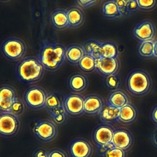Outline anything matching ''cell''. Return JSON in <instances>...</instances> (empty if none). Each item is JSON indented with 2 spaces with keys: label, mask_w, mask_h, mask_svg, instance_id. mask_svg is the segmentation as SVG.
Returning a JSON list of instances; mask_svg holds the SVG:
<instances>
[{
  "label": "cell",
  "mask_w": 157,
  "mask_h": 157,
  "mask_svg": "<svg viewBox=\"0 0 157 157\" xmlns=\"http://www.w3.org/2000/svg\"><path fill=\"white\" fill-rule=\"evenodd\" d=\"M66 47L58 43L44 41L40 45L37 59L45 70L57 71L66 61Z\"/></svg>",
  "instance_id": "obj_1"
},
{
  "label": "cell",
  "mask_w": 157,
  "mask_h": 157,
  "mask_svg": "<svg viewBox=\"0 0 157 157\" xmlns=\"http://www.w3.org/2000/svg\"><path fill=\"white\" fill-rule=\"evenodd\" d=\"M45 71L44 66L37 57L26 56L16 64L15 73L19 82L33 84L41 80Z\"/></svg>",
  "instance_id": "obj_2"
},
{
  "label": "cell",
  "mask_w": 157,
  "mask_h": 157,
  "mask_svg": "<svg viewBox=\"0 0 157 157\" xmlns=\"http://www.w3.org/2000/svg\"><path fill=\"white\" fill-rule=\"evenodd\" d=\"M152 85L153 81L150 74L141 69L131 71L126 78V89L134 97L146 96L151 90Z\"/></svg>",
  "instance_id": "obj_3"
},
{
  "label": "cell",
  "mask_w": 157,
  "mask_h": 157,
  "mask_svg": "<svg viewBox=\"0 0 157 157\" xmlns=\"http://www.w3.org/2000/svg\"><path fill=\"white\" fill-rule=\"evenodd\" d=\"M27 51L26 43L19 37H8L4 39L1 45L2 54L10 61L19 62L25 57Z\"/></svg>",
  "instance_id": "obj_4"
},
{
  "label": "cell",
  "mask_w": 157,
  "mask_h": 157,
  "mask_svg": "<svg viewBox=\"0 0 157 157\" xmlns=\"http://www.w3.org/2000/svg\"><path fill=\"white\" fill-rule=\"evenodd\" d=\"M48 92L42 86L31 85L28 87L23 94V100L26 107L33 111L44 109Z\"/></svg>",
  "instance_id": "obj_5"
},
{
  "label": "cell",
  "mask_w": 157,
  "mask_h": 157,
  "mask_svg": "<svg viewBox=\"0 0 157 157\" xmlns=\"http://www.w3.org/2000/svg\"><path fill=\"white\" fill-rule=\"evenodd\" d=\"M33 133L36 139L43 143L53 141L57 136L58 125L52 120L41 119L35 124Z\"/></svg>",
  "instance_id": "obj_6"
},
{
  "label": "cell",
  "mask_w": 157,
  "mask_h": 157,
  "mask_svg": "<svg viewBox=\"0 0 157 157\" xmlns=\"http://www.w3.org/2000/svg\"><path fill=\"white\" fill-rule=\"evenodd\" d=\"M20 118L11 113H0V134L4 138L12 137L21 128Z\"/></svg>",
  "instance_id": "obj_7"
},
{
  "label": "cell",
  "mask_w": 157,
  "mask_h": 157,
  "mask_svg": "<svg viewBox=\"0 0 157 157\" xmlns=\"http://www.w3.org/2000/svg\"><path fill=\"white\" fill-rule=\"evenodd\" d=\"M156 25L149 19L140 21L135 25L133 29V37L139 43L154 41L156 39Z\"/></svg>",
  "instance_id": "obj_8"
},
{
  "label": "cell",
  "mask_w": 157,
  "mask_h": 157,
  "mask_svg": "<svg viewBox=\"0 0 157 157\" xmlns=\"http://www.w3.org/2000/svg\"><path fill=\"white\" fill-rule=\"evenodd\" d=\"M115 129L112 124L106 123L96 127L92 135V140L97 150L112 143Z\"/></svg>",
  "instance_id": "obj_9"
},
{
  "label": "cell",
  "mask_w": 157,
  "mask_h": 157,
  "mask_svg": "<svg viewBox=\"0 0 157 157\" xmlns=\"http://www.w3.org/2000/svg\"><path fill=\"white\" fill-rule=\"evenodd\" d=\"M85 96L79 94L71 93L65 95L64 108L68 116L79 117L84 114Z\"/></svg>",
  "instance_id": "obj_10"
},
{
  "label": "cell",
  "mask_w": 157,
  "mask_h": 157,
  "mask_svg": "<svg viewBox=\"0 0 157 157\" xmlns=\"http://www.w3.org/2000/svg\"><path fill=\"white\" fill-rule=\"evenodd\" d=\"M94 151L92 143L83 138L72 140L68 147V152L70 157H92Z\"/></svg>",
  "instance_id": "obj_11"
},
{
  "label": "cell",
  "mask_w": 157,
  "mask_h": 157,
  "mask_svg": "<svg viewBox=\"0 0 157 157\" xmlns=\"http://www.w3.org/2000/svg\"><path fill=\"white\" fill-rule=\"evenodd\" d=\"M113 144L126 152L129 151L134 146L135 138L132 132L124 128H117L115 129Z\"/></svg>",
  "instance_id": "obj_12"
},
{
  "label": "cell",
  "mask_w": 157,
  "mask_h": 157,
  "mask_svg": "<svg viewBox=\"0 0 157 157\" xmlns=\"http://www.w3.org/2000/svg\"><path fill=\"white\" fill-rule=\"evenodd\" d=\"M18 99L16 89L9 84H2L0 88V113H10L13 103Z\"/></svg>",
  "instance_id": "obj_13"
},
{
  "label": "cell",
  "mask_w": 157,
  "mask_h": 157,
  "mask_svg": "<svg viewBox=\"0 0 157 157\" xmlns=\"http://www.w3.org/2000/svg\"><path fill=\"white\" fill-rule=\"evenodd\" d=\"M121 63L118 58L101 57L96 59V71L103 77L118 73Z\"/></svg>",
  "instance_id": "obj_14"
},
{
  "label": "cell",
  "mask_w": 157,
  "mask_h": 157,
  "mask_svg": "<svg viewBox=\"0 0 157 157\" xmlns=\"http://www.w3.org/2000/svg\"><path fill=\"white\" fill-rule=\"evenodd\" d=\"M103 98L95 94H91L85 96L84 114L94 116L99 115L105 105Z\"/></svg>",
  "instance_id": "obj_15"
},
{
  "label": "cell",
  "mask_w": 157,
  "mask_h": 157,
  "mask_svg": "<svg viewBox=\"0 0 157 157\" xmlns=\"http://www.w3.org/2000/svg\"><path fill=\"white\" fill-rule=\"evenodd\" d=\"M67 84L71 92L81 94L87 90L89 80L85 74L81 72H74L69 77Z\"/></svg>",
  "instance_id": "obj_16"
},
{
  "label": "cell",
  "mask_w": 157,
  "mask_h": 157,
  "mask_svg": "<svg viewBox=\"0 0 157 157\" xmlns=\"http://www.w3.org/2000/svg\"><path fill=\"white\" fill-rule=\"evenodd\" d=\"M65 95L59 91H51L48 93L44 109L49 114L64 109Z\"/></svg>",
  "instance_id": "obj_17"
},
{
  "label": "cell",
  "mask_w": 157,
  "mask_h": 157,
  "mask_svg": "<svg viewBox=\"0 0 157 157\" xmlns=\"http://www.w3.org/2000/svg\"><path fill=\"white\" fill-rule=\"evenodd\" d=\"M139 114L136 106L132 102L130 103L120 109L117 122L122 125H130L137 120Z\"/></svg>",
  "instance_id": "obj_18"
},
{
  "label": "cell",
  "mask_w": 157,
  "mask_h": 157,
  "mask_svg": "<svg viewBox=\"0 0 157 157\" xmlns=\"http://www.w3.org/2000/svg\"><path fill=\"white\" fill-rule=\"evenodd\" d=\"M131 102L129 95L121 89L110 92L106 100V105L119 109Z\"/></svg>",
  "instance_id": "obj_19"
},
{
  "label": "cell",
  "mask_w": 157,
  "mask_h": 157,
  "mask_svg": "<svg viewBox=\"0 0 157 157\" xmlns=\"http://www.w3.org/2000/svg\"><path fill=\"white\" fill-rule=\"evenodd\" d=\"M49 21L52 27L57 31H63L69 28L67 10L56 9L49 15Z\"/></svg>",
  "instance_id": "obj_20"
},
{
  "label": "cell",
  "mask_w": 157,
  "mask_h": 157,
  "mask_svg": "<svg viewBox=\"0 0 157 157\" xmlns=\"http://www.w3.org/2000/svg\"><path fill=\"white\" fill-rule=\"evenodd\" d=\"M69 28L78 29L83 25L86 15L83 10L78 6H72L67 9Z\"/></svg>",
  "instance_id": "obj_21"
},
{
  "label": "cell",
  "mask_w": 157,
  "mask_h": 157,
  "mask_svg": "<svg viewBox=\"0 0 157 157\" xmlns=\"http://www.w3.org/2000/svg\"><path fill=\"white\" fill-rule=\"evenodd\" d=\"M85 52L82 45L72 44L66 47V61L70 65L78 66Z\"/></svg>",
  "instance_id": "obj_22"
},
{
  "label": "cell",
  "mask_w": 157,
  "mask_h": 157,
  "mask_svg": "<svg viewBox=\"0 0 157 157\" xmlns=\"http://www.w3.org/2000/svg\"><path fill=\"white\" fill-rule=\"evenodd\" d=\"M101 11L103 17L108 20H116L122 17L115 0L105 2L101 6Z\"/></svg>",
  "instance_id": "obj_23"
},
{
  "label": "cell",
  "mask_w": 157,
  "mask_h": 157,
  "mask_svg": "<svg viewBox=\"0 0 157 157\" xmlns=\"http://www.w3.org/2000/svg\"><path fill=\"white\" fill-rule=\"evenodd\" d=\"M120 110L119 108L105 105L99 113V117L103 123L111 124L118 122Z\"/></svg>",
  "instance_id": "obj_24"
},
{
  "label": "cell",
  "mask_w": 157,
  "mask_h": 157,
  "mask_svg": "<svg viewBox=\"0 0 157 157\" xmlns=\"http://www.w3.org/2000/svg\"><path fill=\"white\" fill-rule=\"evenodd\" d=\"M102 42L94 39H89L84 41L82 46L85 54L92 56L95 59L101 57L100 50Z\"/></svg>",
  "instance_id": "obj_25"
},
{
  "label": "cell",
  "mask_w": 157,
  "mask_h": 157,
  "mask_svg": "<svg viewBox=\"0 0 157 157\" xmlns=\"http://www.w3.org/2000/svg\"><path fill=\"white\" fill-rule=\"evenodd\" d=\"M119 50L117 44L112 41L102 42L100 50L101 57L118 58Z\"/></svg>",
  "instance_id": "obj_26"
},
{
  "label": "cell",
  "mask_w": 157,
  "mask_h": 157,
  "mask_svg": "<svg viewBox=\"0 0 157 157\" xmlns=\"http://www.w3.org/2000/svg\"><path fill=\"white\" fill-rule=\"evenodd\" d=\"M154 41H146L139 43L136 47L138 56L143 59L153 58Z\"/></svg>",
  "instance_id": "obj_27"
},
{
  "label": "cell",
  "mask_w": 157,
  "mask_h": 157,
  "mask_svg": "<svg viewBox=\"0 0 157 157\" xmlns=\"http://www.w3.org/2000/svg\"><path fill=\"white\" fill-rule=\"evenodd\" d=\"M78 67L84 73L90 74L96 71V59L92 56L85 54L80 61Z\"/></svg>",
  "instance_id": "obj_28"
},
{
  "label": "cell",
  "mask_w": 157,
  "mask_h": 157,
  "mask_svg": "<svg viewBox=\"0 0 157 157\" xmlns=\"http://www.w3.org/2000/svg\"><path fill=\"white\" fill-rule=\"evenodd\" d=\"M99 154L102 157H128V152L116 147L113 143L103 148Z\"/></svg>",
  "instance_id": "obj_29"
},
{
  "label": "cell",
  "mask_w": 157,
  "mask_h": 157,
  "mask_svg": "<svg viewBox=\"0 0 157 157\" xmlns=\"http://www.w3.org/2000/svg\"><path fill=\"white\" fill-rule=\"evenodd\" d=\"M103 83L108 90L113 91L121 88L122 80L120 75L117 73L104 77Z\"/></svg>",
  "instance_id": "obj_30"
},
{
  "label": "cell",
  "mask_w": 157,
  "mask_h": 157,
  "mask_svg": "<svg viewBox=\"0 0 157 157\" xmlns=\"http://www.w3.org/2000/svg\"><path fill=\"white\" fill-rule=\"evenodd\" d=\"M51 120H53L57 125L62 126L65 124L67 121L68 116L65 108L49 114Z\"/></svg>",
  "instance_id": "obj_31"
},
{
  "label": "cell",
  "mask_w": 157,
  "mask_h": 157,
  "mask_svg": "<svg viewBox=\"0 0 157 157\" xmlns=\"http://www.w3.org/2000/svg\"><path fill=\"white\" fill-rule=\"evenodd\" d=\"M139 10L142 12H148L154 10L157 7V1H141L137 0Z\"/></svg>",
  "instance_id": "obj_32"
},
{
  "label": "cell",
  "mask_w": 157,
  "mask_h": 157,
  "mask_svg": "<svg viewBox=\"0 0 157 157\" xmlns=\"http://www.w3.org/2000/svg\"><path fill=\"white\" fill-rule=\"evenodd\" d=\"M26 107L23 100L18 98L13 104L10 113L20 117L24 113Z\"/></svg>",
  "instance_id": "obj_33"
},
{
  "label": "cell",
  "mask_w": 157,
  "mask_h": 157,
  "mask_svg": "<svg viewBox=\"0 0 157 157\" xmlns=\"http://www.w3.org/2000/svg\"><path fill=\"white\" fill-rule=\"evenodd\" d=\"M126 11L128 17L135 14L139 10L137 0L136 1H126L125 5Z\"/></svg>",
  "instance_id": "obj_34"
},
{
  "label": "cell",
  "mask_w": 157,
  "mask_h": 157,
  "mask_svg": "<svg viewBox=\"0 0 157 157\" xmlns=\"http://www.w3.org/2000/svg\"><path fill=\"white\" fill-rule=\"evenodd\" d=\"M99 2L97 0H91V1H81L76 0L74 1L76 6H78L82 9H87L90 8L97 4Z\"/></svg>",
  "instance_id": "obj_35"
},
{
  "label": "cell",
  "mask_w": 157,
  "mask_h": 157,
  "mask_svg": "<svg viewBox=\"0 0 157 157\" xmlns=\"http://www.w3.org/2000/svg\"><path fill=\"white\" fill-rule=\"evenodd\" d=\"M48 157H68V156L63 150L54 148L48 151Z\"/></svg>",
  "instance_id": "obj_36"
},
{
  "label": "cell",
  "mask_w": 157,
  "mask_h": 157,
  "mask_svg": "<svg viewBox=\"0 0 157 157\" xmlns=\"http://www.w3.org/2000/svg\"><path fill=\"white\" fill-rule=\"evenodd\" d=\"M116 3L117 4L119 9V11L121 13V16L123 17H128L125 9L126 1H120V0H115Z\"/></svg>",
  "instance_id": "obj_37"
},
{
  "label": "cell",
  "mask_w": 157,
  "mask_h": 157,
  "mask_svg": "<svg viewBox=\"0 0 157 157\" xmlns=\"http://www.w3.org/2000/svg\"><path fill=\"white\" fill-rule=\"evenodd\" d=\"M33 157H48V151L43 147H38L34 151Z\"/></svg>",
  "instance_id": "obj_38"
},
{
  "label": "cell",
  "mask_w": 157,
  "mask_h": 157,
  "mask_svg": "<svg viewBox=\"0 0 157 157\" xmlns=\"http://www.w3.org/2000/svg\"><path fill=\"white\" fill-rule=\"evenodd\" d=\"M150 117L152 123L157 127V104L151 111Z\"/></svg>",
  "instance_id": "obj_39"
},
{
  "label": "cell",
  "mask_w": 157,
  "mask_h": 157,
  "mask_svg": "<svg viewBox=\"0 0 157 157\" xmlns=\"http://www.w3.org/2000/svg\"><path fill=\"white\" fill-rule=\"evenodd\" d=\"M151 141L153 146L157 148V127L151 133Z\"/></svg>",
  "instance_id": "obj_40"
},
{
  "label": "cell",
  "mask_w": 157,
  "mask_h": 157,
  "mask_svg": "<svg viewBox=\"0 0 157 157\" xmlns=\"http://www.w3.org/2000/svg\"><path fill=\"white\" fill-rule=\"evenodd\" d=\"M157 61V38L154 40V45H153V58Z\"/></svg>",
  "instance_id": "obj_41"
}]
</instances>
